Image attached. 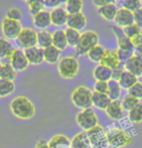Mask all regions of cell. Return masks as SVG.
<instances>
[{
	"mask_svg": "<svg viewBox=\"0 0 142 148\" xmlns=\"http://www.w3.org/2000/svg\"><path fill=\"white\" fill-rule=\"evenodd\" d=\"M117 1H119V0H114V3H115V2H117Z\"/></svg>",
	"mask_w": 142,
	"mask_h": 148,
	"instance_id": "obj_52",
	"label": "cell"
},
{
	"mask_svg": "<svg viewBox=\"0 0 142 148\" xmlns=\"http://www.w3.org/2000/svg\"><path fill=\"white\" fill-rule=\"evenodd\" d=\"M108 145L112 148H122L130 146L132 143V137L128 133L119 128H111L106 131Z\"/></svg>",
	"mask_w": 142,
	"mask_h": 148,
	"instance_id": "obj_2",
	"label": "cell"
},
{
	"mask_svg": "<svg viewBox=\"0 0 142 148\" xmlns=\"http://www.w3.org/2000/svg\"><path fill=\"white\" fill-rule=\"evenodd\" d=\"M17 77V71H16L9 60H2L0 63V79L7 81H13Z\"/></svg>",
	"mask_w": 142,
	"mask_h": 148,
	"instance_id": "obj_20",
	"label": "cell"
},
{
	"mask_svg": "<svg viewBox=\"0 0 142 148\" xmlns=\"http://www.w3.org/2000/svg\"><path fill=\"white\" fill-rule=\"evenodd\" d=\"M35 148H50L49 142H47L46 140H43V139H41V140H39L37 142V144H36Z\"/></svg>",
	"mask_w": 142,
	"mask_h": 148,
	"instance_id": "obj_50",
	"label": "cell"
},
{
	"mask_svg": "<svg viewBox=\"0 0 142 148\" xmlns=\"http://www.w3.org/2000/svg\"><path fill=\"white\" fill-rule=\"evenodd\" d=\"M135 56H137L138 58H140L142 60V46H139V47H136L134 48V54Z\"/></svg>",
	"mask_w": 142,
	"mask_h": 148,
	"instance_id": "obj_51",
	"label": "cell"
},
{
	"mask_svg": "<svg viewBox=\"0 0 142 148\" xmlns=\"http://www.w3.org/2000/svg\"><path fill=\"white\" fill-rule=\"evenodd\" d=\"M110 3H114V0H93V4L97 8L103 7Z\"/></svg>",
	"mask_w": 142,
	"mask_h": 148,
	"instance_id": "obj_49",
	"label": "cell"
},
{
	"mask_svg": "<svg viewBox=\"0 0 142 148\" xmlns=\"http://www.w3.org/2000/svg\"><path fill=\"white\" fill-rule=\"evenodd\" d=\"M16 43L23 50L35 47L37 45V32L30 27L23 28L16 39Z\"/></svg>",
	"mask_w": 142,
	"mask_h": 148,
	"instance_id": "obj_8",
	"label": "cell"
},
{
	"mask_svg": "<svg viewBox=\"0 0 142 148\" xmlns=\"http://www.w3.org/2000/svg\"><path fill=\"white\" fill-rule=\"evenodd\" d=\"M25 58L27 59L29 64L38 65L44 62V53L43 49L40 47H31V48L23 50Z\"/></svg>",
	"mask_w": 142,
	"mask_h": 148,
	"instance_id": "obj_13",
	"label": "cell"
},
{
	"mask_svg": "<svg viewBox=\"0 0 142 148\" xmlns=\"http://www.w3.org/2000/svg\"><path fill=\"white\" fill-rule=\"evenodd\" d=\"M93 148H106L108 146L106 131L101 126H96L86 132Z\"/></svg>",
	"mask_w": 142,
	"mask_h": 148,
	"instance_id": "obj_7",
	"label": "cell"
},
{
	"mask_svg": "<svg viewBox=\"0 0 142 148\" xmlns=\"http://www.w3.org/2000/svg\"><path fill=\"white\" fill-rule=\"evenodd\" d=\"M139 102H140V100H139L138 99H136V97L127 94L125 97H123L121 103H122V106L124 108V110L130 111V110L132 109L133 107H135Z\"/></svg>",
	"mask_w": 142,
	"mask_h": 148,
	"instance_id": "obj_37",
	"label": "cell"
},
{
	"mask_svg": "<svg viewBox=\"0 0 142 148\" xmlns=\"http://www.w3.org/2000/svg\"><path fill=\"white\" fill-rule=\"evenodd\" d=\"M117 12L118 8L115 3H110L103 7L97 8V13L99 14V16L107 22H114Z\"/></svg>",
	"mask_w": 142,
	"mask_h": 148,
	"instance_id": "obj_21",
	"label": "cell"
},
{
	"mask_svg": "<svg viewBox=\"0 0 142 148\" xmlns=\"http://www.w3.org/2000/svg\"><path fill=\"white\" fill-rule=\"evenodd\" d=\"M91 102L94 107L98 109L105 110L109 103L111 102V99L107 96V94H101V92H93V97H91Z\"/></svg>",
	"mask_w": 142,
	"mask_h": 148,
	"instance_id": "obj_22",
	"label": "cell"
},
{
	"mask_svg": "<svg viewBox=\"0 0 142 148\" xmlns=\"http://www.w3.org/2000/svg\"><path fill=\"white\" fill-rule=\"evenodd\" d=\"M124 69L138 78L139 76H142V60L133 55L124 63Z\"/></svg>",
	"mask_w": 142,
	"mask_h": 148,
	"instance_id": "obj_14",
	"label": "cell"
},
{
	"mask_svg": "<svg viewBox=\"0 0 142 148\" xmlns=\"http://www.w3.org/2000/svg\"><path fill=\"white\" fill-rule=\"evenodd\" d=\"M83 7H84L83 0H67L65 2V10L68 13V15L82 13Z\"/></svg>",
	"mask_w": 142,
	"mask_h": 148,
	"instance_id": "obj_33",
	"label": "cell"
},
{
	"mask_svg": "<svg viewBox=\"0 0 142 148\" xmlns=\"http://www.w3.org/2000/svg\"><path fill=\"white\" fill-rule=\"evenodd\" d=\"M124 30V33L126 34V36H128V38H132V37H134L135 35H137L138 33H140L142 31V28L139 27L137 25H135L134 23H131V25L126 26V27L123 28Z\"/></svg>",
	"mask_w": 142,
	"mask_h": 148,
	"instance_id": "obj_39",
	"label": "cell"
},
{
	"mask_svg": "<svg viewBox=\"0 0 142 148\" xmlns=\"http://www.w3.org/2000/svg\"><path fill=\"white\" fill-rule=\"evenodd\" d=\"M118 82H119L122 89L128 90L134 85L136 82H138V80H137V77L133 75V74L130 73L127 70H124V72L122 75H121V77Z\"/></svg>",
	"mask_w": 142,
	"mask_h": 148,
	"instance_id": "obj_29",
	"label": "cell"
},
{
	"mask_svg": "<svg viewBox=\"0 0 142 148\" xmlns=\"http://www.w3.org/2000/svg\"><path fill=\"white\" fill-rule=\"evenodd\" d=\"M128 119L133 124L142 122V102H139L135 107L128 111Z\"/></svg>",
	"mask_w": 142,
	"mask_h": 148,
	"instance_id": "obj_35",
	"label": "cell"
},
{
	"mask_svg": "<svg viewBox=\"0 0 142 148\" xmlns=\"http://www.w3.org/2000/svg\"><path fill=\"white\" fill-rule=\"evenodd\" d=\"M121 92H122V88H121L120 84L118 81L115 80H109L108 81V91H107V96L111 100H117L119 99L121 96Z\"/></svg>",
	"mask_w": 142,
	"mask_h": 148,
	"instance_id": "obj_32",
	"label": "cell"
},
{
	"mask_svg": "<svg viewBox=\"0 0 142 148\" xmlns=\"http://www.w3.org/2000/svg\"><path fill=\"white\" fill-rule=\"evenodd\" d=\"M23 27L20 22L5 18L1 23V30L4 37L8 40H16L22 31Z\"/></svg>",
	"mask_w": 142,
	"mask_h": 148,
	"instance_id": "obj_9",
	"label": "cell"
},
{
	"mask_svg": "<svg viewBox=\"0 0 142 148\" xmlns=\"http://www.w3.org/2000/svg\"><path fill=\"white\" fill-rule=\"evenodd\" d=\"M50 15H51L52 25H54L56 26H62V25H66L68 13L63 8H61V7L55 8V9H53L52 11L50 12Z\"/></svg>",
	"mask_w": 142,
	"mask_h": 148,
	"instance_id": "obj_18",
	"label": "cell"
},
{
	"mask_svg": "<svg viewBox=\"0 0 142 148\" xmlns=\"http://www.w3.org/2000/svg\"><path fill=\"white\" fill-rule=\"evenodd\" d=\"M64 33H65V37H66V41H67V44L68 46L70 47H76L77 45L79 39H80V31L76 30V29H73V28H69L67 27L66 29L64 30Z\"/></svg>",
	"mask_w": 142,
	"mask_h": 148,
	"instance_id": "obj_34",
	"label": "cell"
},
{
	"mask_svg": "<svg viewBox=\"0 0 142 148\" xmlns=\"http://www.w3.org/2000/svg\"><path fill=\"white\" fill-rule=\"evenodd\" d=\"M10 109L16 117L23 120H28L35 115V106L26 97H15L10 103Z\"/></svg>",
	"mask_w": 142,
	"mask_h": 148,
	"instance_id": "obj_1",
	"label": "cell"
},
{
	"mask_svg": "<svg viewBox=\"0 0 142 148\" xmlns=\"http://www.w3.org/2000/svg\"><path fill=\"white\" fill-rule=\"evenodd\" d=\"M37 45L41 49H46L53 45L52 34L47 30H41L37 32Z\"/></svg>",
	"mask_w": 142,
	"mask_h": 148,
	"instance_id": "obj_31",
	"label": "cell"
},
{
	"mask_svg": "<svg viewBox=\"0 0 142 148\" xmlns=\"http://www.w3.org/2000/svg\"><path fill=\"white\" fill-rule=\"evenodd\" d=\"M141 7V0H124L123 8L130 12H134L135 10Z\"/></svg>",
	"mask_w": 142,
	"mask_h": 148,
	"instance_id": "obj_41",
	"label": "cell"
},
{
	"mask_svg": "<svg viewBox=\"0 0 142 148\" xmlns=\"http://www.w3.org/2000/svg\"><path fill=\"white\" fill-rule=\"evenodd\" d=\"M98 44V35L94 30H87L81 33L77 45L75 47L76 54L78 56H85L88 52Z\"/></svg>",
	"mask_w": 142,
	"mask_h": 148,
	"instance_id": "obj_4",
	"label": "cell"
},
{
	"mask_svg": "<svg viewBox=\"0 0 142 148\" xmlns=\"http://www.w3.org/2000/svg\"><path fill=\"white\" fill-rule=\"evenodd\" d=\"M141 4H142V0H141Z\"/></svg>",
	"mask_w": 142,
	"mask_h": 148,
	"instance_id": "obj_54",
	"label": "cell"
},
{
	"mask_svg": "<svg viewBox=\"0 0 142 148\" xmlns=\"http://www.w3.org/2000/svg\"><path fill=\"white\" fill-rule=\"evenodd\" d=\"M107 91H108V82L96 81V83L94 84V92L107 94Z\"/></svg>",
	"mask_w": 142,
	"mask_h": 148,
	"instance_id": "obj_43",
	"label": "cell"
},
{
	"mask_svg": "<svg viewBox=\"0 0 142 148\" xmlns=\"http://www.w3.org/2000/svg\"><path fill=\"white\" fill-rule=\"evenodd\" d=\"M130 41H131V43H132L134 48L139 47V46H142V31L140 33H138L137 35H135L134 37L130 38Z\"/></svg>",
	"mask_w": 142,
	"mask_h": 148,
	"instance_id": "obj_48",
	"label": "cell"
},
{
	"mask_svg": "<svg viewBox=\"0 0 142 148\" xmlns=\"http://www.w3.org/2000/svg\"><path fill=\"white\" fill-rule=\"evenodd\" d=\"M32 22L34 26L37 27L38 29L45 30L46 28H48L52 25L50 12L46 11V10H42L41 12H39L36 15L33 16Z\"/></svg>",
	"mask_w": 142,
	"mask_h": 148,
	"instance_id": "obj_15",
	"label": "cell"
},
{
	"mask_svg": "<svg viewBox=\"0 0 142 148\" xmlns=\"http://www.w3.org/2000/svg\"><path fill=\"white\" fill-rule=\"evenodd\" d=\"M133 13V23L142 28V7L135 10Z\"/></svg>",
	"mask_w": 142,
	"mask_h": 148,
	"instance_id": "obj_45",
	"label": "cell"
},
{
	"mask_svg": "<svg viewBox=\"0 0 142 148\" xmlns=\"http://www.w3.org/2000/svg\"><path fill=\"white\" fill-rule=\"evenodd\" d=\"M114 22L120 27H126V26L133 23V13L125 9V8L118 9Z\"/></svg>",
	"mask_w": 142,
	"mask_h": 148,
	"instance_id": "obj_17",
	"label": "cell"
},
{
	"mask_svg": "<svg viewBox=\"0 0 142 148\" xmlns=\"http://www.w3.org/2000/svg\"><path fill=\"white\" fill-rule=\"evenodd\" d=\"M50 148H71V141L64 134H56L49 141Z\"/></svg>",
	"mask_w": 142,
	"mask_h": 148,
	"instance_id": "obj_28",
	"label": "cell"
},
{
	"mask_svg": "<svg viewBox=\"0 0 142 148\" xmlns=\"http://www.w3.org/2000/svg\"><path fill=\"white\" fill-rule=\"evenodd\" d=\"M94 77L96 81L108 82L109 80H111L112 69L102 64H98L94 69Z\"/></svg>",
	"mask_w": 142,
	"mask_h": 148,
	"instance_id": "obj_23",
	"label": "cell"
},
{
	"mask_svg": "<svg viewBox=\"0 0 142 148\" xmlns=\"http://www.w3.org/2000/svg\"><path fill=\"white\" fill-rule=\"evenodd\" d=\"M67 0H48V1L44 2L45 4V7L47 8H52V9H55L57 7H59L60 4L65 3Z\"/></svg>",
	"mask_w": 142,
	"mask_h": 148,
	"instance_id": "obj_46",
	"label": "cell"
},
{
	"mask_svg": "<svg viewBox=\"0 0 142 148\" xmlns=\"http://www.w3.org/2000/svg\"><path fill=\"white\" fill-rule=\"evenodd\" d=\"M91 97H93V92L88 87L80 86L76 88L71 94V101L76 107L87 109V108H91L93 105Z\"/></svg>",
	"mask_w": 142,
	"mask_h": 148,
	"instance_id": "obj_5",
	"label": "cell"
},
{
	"mask_svg": "<svg viewBox=\"0 0 142 148\" xmlns=\"http://www.w3.org/2000/svg\"><path fill=\"white\" fill-rule=\"evenodd\" d=\"M105 48L102 45L100 44H97L94 47H93L90 51L88 52V54H87V56H88L89 60H91V62H100V60L102 59V57H103L104 53H105Z\"/></svg>",
	"mask_w": 142,
	"mask_h": 148,
	"instance_id": "obj_30",
	"label": "cell"
},
{
	"mask_svg": "<svg viewBox=\"0 0 142 148\" xmlns=\"http://www.w3.org/2000/svg\"><path fill=\"white\" fill-rule=\"evenodd\" d=\"M76 122L81 129L87 132L98 125V118L91 108L82 109L76 115Z\"/></svg>",
	"mask_w": 142,
	"mask_h": 148,
	"instance_id": "obj_6",
	"label": "cell"
},
{
	"mask_svg": "<svg viewBox=\"0 0 142 148\" xmlns=\"http://www.w3.org/2000/svg\"><path fill=\"white\" fill-rule=\"evenodd\" d=\"M43 1H44V2H46V1H48V0H43Z\"/></svg>",
	"mask_w": 142,
	"mask_h": 148,
	"instance_id": "obj_53",
	"label": "cell"
},
{
	"mask_svg": "<svg viewBox=\"0 0 142 148\" xmlns=\"http://www.w3.org/2000/svg\"><path fill=\"white\" fill-rule=\"evenodd\" d=\"M9 62H10V64L12 65L13 68H14L17 72L25 70L26 68L28 67V65H29V62H28L27 59L25 58V53L20 49L14 50L12 56L9 59Z\"/></svg>",
	"mask_w": 142,
	"mask_h": 148,
	"instance_id": "obj_10",
	"label": "cell"
},
{
	"mask_svg": "<svg viewBox=\"0 0 142 148\" xmlns=\"http://www.w3.org/2000/svg\"><path fill=\"white\" fill-rule=\"evenodd\" d=\"M128 94L138 99L139 100L142 99V82H136L131 88L128 90Z\"/></svg>",
	"mask_w": 142,
	"mask_h": 148,
	"instance_id": "obj_40",
	"label": "cell"
},
{
	"mask_svg": "<svg viewBox=\"0 0 142 148\" xmlns=\"http://www.w3.org/2000/svg\"><path fill=\"white\" fill-rule=\"evenodd\" d=\"M112 31L115 34L118 42V47L120 50H126V51H132L134 52V47H133L132 43H131L130 39L126 34L124 33V30L122 27L118 25L112 26Z\"/></svg>",
	"mask_w": 142,
	"mask_h": 148,
	"instance_id": "obj_11",
	"label": "cell"
},
{
	"mask_svg": "<svg viewBox=\"0 0 142 148\" xmlns=\"http://www.w3.org/2000/svg\"><path fill=\"white\" fill-rule=\"evenodd\" d=\"M124 66H119V67H116L114 69H112V77L111 79L112 80H115V81H119V79L121 77V75L123 74L124 72Z\"/></svg>",
	"mask_w": 142,
	"mask_h": 148,
	"instance_id": "obj_47",
	"label": "cell"
},
{
	"mask_svg": "<svg viewBox=\"0 0 142 148\" xmlns=\"http://www.w3.org/2000/svg\"><path fill=\"white\" fill-rule=\"evenodd\" d=\"M14 50V47L8 39L5 37H0V60H9Z\"/></svg>",
	"mask_w": 142,
	"mask_h": 148,
	"instance_id": "obj_26",
	"label": "cell"
},
{
	"mask_svg": "<svg viewBox=\"0 0 142 148\" xmlns=\"http://www.w3.org/2000/svg\"><path fill=\"white\" fill-rule=\"evenodd\" d=\"M15 84L13 81H7L0 79V97H7L15 91Z\"/></svg>",
	"mask_w": 142,
	"mask_h": 148,
	"instance_id": "obj_36",
	"label": "cell"
},
{
	"mask_svg": "<svg viewBox=\"0 0 142 148\" xmlns=\"http://www.w3.org/2000/svg\"><path fill=\"white\" fill-rule=\"evenodd\" d=\"M118 54H119V58H120L121 62L125 63L128 59H130V57H132L133 54H134V52H132V51H126V50L118 49Z\"/></svg>",
	"mask_w": 142,
	"mask_h": 148,
	"instance_id": "obj_44",
	"label": "cell"
},
{
	"mask_svg": "<svg viewBox=\"0 0 142 148\" xmlns=\"http://www.w3.org/2000/svg\"><path fill=\"white\" fill-rule=\"evenodd\" d=\"M52 38H53V46L57 48L59 51H63L68 46L64 30H61V29L56 30L52 34Z\"/></svg>",
	"mask_w": 142,
	"mask_h": 148,
	"instance_id": "obj_25",
	"label": "cell"
},
{
	"mask_svg": "<svg viewBox=\"0 0 142 148\" xmlns=\"http://www.w3.org/2000/svg\"><path fill=\"white\" fill-rule=\"evenodd\" d=\"M6 18H10V20H14V21L20 22V18H22V12H20L19 9H17V8H12V9L7 11Z\"/></svg>",
	"mask_w": 142,
	"mask_h": 148,
	"instance_id": "obj_42",
	"label": "cell"
},
{
	"mask_svg": "<svg viewBox=\"0 0 142 148\" xmlns=\"http://www.w3.org/2000/svg\"><path fill=\"white\" fill-rule=\"evenodd\" d=\"M67 27L73 28L78 31H81L85 28L87 25V18L83 13H78V14L68 15L67 22H66Z\"/></svg>",
	"mask_w": 142,
	"mask_h": 148,
	"instance_id": "obj_16",
	"label": "cell"
},
{
	"mask_svg": "<svg viewBox=\"0 0 142 148\" xmlns=\"http://www.w3.org/2000/svg\"><path fill=\"white\" fill-rule=\"evenodd\" d=\"M99 64H102L106 67L111 68V69L121 66L122 62L120 60L118 50H106Z\"/></svg>",
	"mask_w": 142,
	"mask_h": 148,
	"instance_id": "obj_12",
	"label": "cell"
},
{
	"mask_svg": "<svg viewBox=\"0 0 142 148\" xmlns=\"http://www.w3.org/2000/svg\"><path fill=\"white\" fill-rule=\"evenodd\" d=\"M27 4L29 13L32 15V17L37 14V13L41 12L42 10H44V7H45L43 0H28Z\"/></svg>",
	"mask_w": 142,
	"mask_h": 148,
	"instance_id": "obj_38",
	"label": "cell"
},
{
	"mask_svg": "<svg viewBox=\"0 0 142 148\" xmlns=\"http://www.w3.org/2000/svg\"><path fill=\"white\" fill-rule=\"evenodd\" d=\"M60 52L59 49L56 48L55 46H50L48 48L43 49L44 53V60L50 64H55L59 60L60 58Z\"/></svg>",
	"mask_w": 142,
	"mask_h": 148,
	"instance_id": "obj_27",
	"label": "cell"
},
{
	"mask_svg": "<svg viewBox=\"0 0 142 148\" xmlns=\"http://www.w3.org/2000/svg\"><path fill=\"white\" fill-rule=\"evenodd\" d=\"M71 148H93L86 132L79 133L71 140Z\"/></svg>",
	"mask_w": 142,
	"mask_h": 148,
	"instance_id": "obj_24",
	"label": "cell"
},
{
	"mask_svg": "<svg viewBox=\"0 0 142 148\" xmlns=\"http://www.w3.org/2000/svg\"><path fill=\"white\" fill-rule=\"evenodd\" d=\"M105 112L112 120H120L124 116V108L119 99L111 100V102L105 109Z\"/></svg>",
	"mask_w": 142,
	"mask_h": 148,
	"instance_id": "obj_19",
	"label": "cell"
},
{
	"mask_svg": "<svg viewBox=\"0 0 142 148\" xmlns=\"http://www.w3.org/2000/svg\"><path fill=\"white\" fill-rule=\"evenodd\" d=\"M26 1H28V0H26Z\"/></svg>",
	"mask_w": 142,
	"mask_h": 148,
	"instance_id": "obj_55",
	"label": "cell"
},
{
	"mask_svg": "<svg viewBox=\"0 0 142 148\" xmlns=\"http://www.w3.org/2000/svg\"><path fill=\"white\" fill-rule=\"evenodd\" d=\"M80 69V63L75 57L67 56L62 58L57 64V70L60 77L63 79H73L77 76Z\"/></svg>",
	"mask_w": 142,
	"mask_h": 148,
	"instance_id": "obj_3",
	"label": "cell"
}]
</instances>
